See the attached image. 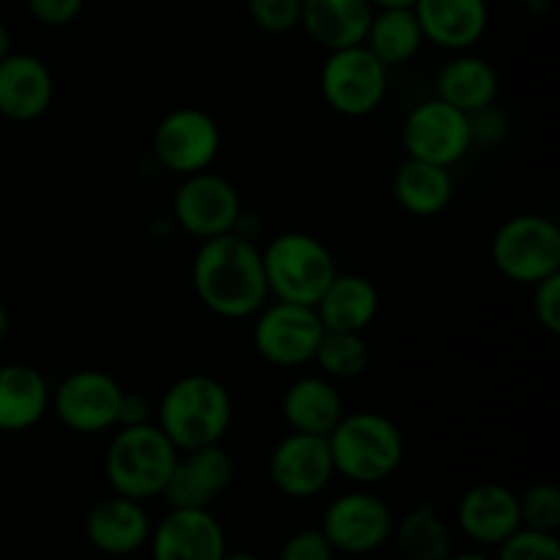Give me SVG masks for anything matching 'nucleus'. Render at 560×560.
Masks as SVG:
<instances>
[{
  "mask_svg": "<svg viewBox=\"0 0 560 560\" xmlns=\"http://www.w3.org/2000/svg\"><path fill=\"white\" fill-rule=\"evenodd\" d=\"M11 331V317H9V310H5L3 304H0V345L5 342V337H9Z\"/></svg>",
  "mask_w": 560,
  "mask_h": 560,
  "instance_id": "nucleus-36",
  "label": "nucleus"
},
{
  "mask_svg": "<svg viewBox=\"0 0 560 560\" xmlns=\"http://www.w3.org/2000/svg\"><path fill=\"white\" fill-rule=\"evenodd\" d=\"M219 148L222 135L217 120L197 107H180L164 115L153 135L159 162L178 175H195L211 167Z\"/></svg>",
  "mask_w": 560,
  "mask_h": 560,
  "instance_id": "nucleus-11",
  "label": "nucleus"
},
{
  "mask_svg": "<svg viewBox=\"0 0 560 560\" xmlns=\"http://www.w3.org/2000/svg\"><path fill=\"white\" fill-rule=\"evenodd\" d=\"M498 96V71L481 58H457L441 71L438 98L457 107L459 113L474 115L492 107Z\"/></svg>",
  "mask_w": 560,
  "mask_h": 560,
  "instance_id": "nucleus-26",
  "label": "nucleus"
},
{
  "mask_svg": "<svg viewBox=\"0 0 560 560\" xmlns=\"http://www.w3.org/2000/svg\"><path fill=\"white\" fill-rule=\"evenodd\" d=\"M175 459H178V448L159 427L145 421V424L120 427L107 448L104 468L118 495L145 501V498L162 495Z\"/></svg>",
  "mask_w": 560,
  "mask_h": 560,
  "instance_id": "nucleus-4",
  "label": "nucleus"
},
{
  "mask_svg": "<svg viewBox=\"0 0 560 560\" xmlns=\"http://www.w3.org/2000/svg\"><path fill=\"white\" fill-rule=\"evenodd\" d=\"M268 293L290 304L315 306L337 277L334 257L315 235L282 233L262 252Z\"/></svg>",
  "mask_w": 560,
  "mask_h": 560,
  "instance_id": "nucleus-5",
  "label": "nucleus"
},
{
  "mask_svg": "<svg viewBox=\"0 0 560 560\" xmlns=\"http://www.w3.org/2000/svg\"><path fill=\"white\" fill-rule=\"evenodd\" d=\"M523 3H530V5H539V3H545V0H523Z\"/></svg>",
  "mask_w": 560,
  "mask_h": 560,
  "instance_id": "nucleus-41",
  "label": "nucleus"
},
{
  "mask_svg": "<svg viewBox=\"0 0 560 560\" xmlns=\"http://www.w3.org/2000/svg\"><path fill=\"white\" fill-rule=\"evenodd\" d=\"M55 82L36 55L9 52L0 60V115L11 120H36L49 109Z\"/></svg>",
  "mask_w": 560,
  "mask_h": 560,
  "instance_id": "nucleus-17",
  "label": "nucleus"
},
{
  "mask_svg": "<svg viewBox=\"0 0 560 560\" xmlns=\"http://www.w3.org/2000/svg\"><path fill=\"white\" fill-rule=\"evenodd\" d=\"M233 457L219 443L191 448L186 457L175 459L162 495L173 509H208L233 485Z\"/></svg>",
  "mask_w": 560,
  "mask_h": 560,
  "instance_id": "nucleus-15",
  "label": "nucleus"
},
{
  "mask_svg": "<svg viewBox=\"0 0 560 560\" xmlns=\"http://www.w3.org/2000/svg\"><path fill=\"white\" fill-rule=\"evenodd\" d=\"M534 312L536 320L550 334H560V271L534 284Z\"/></svg>",
  "mask_w": 560,
  "mask_h": 560,
  "instance_id": "nucleus-33",
  "label": "nucleus"
},
{
  "mask_svg": "<svg viewBox=\"0 0 560 560\" xmlns=\"http://www.w3.org/2000/svg\"><path fill=\"white\" fill-rule=\"evenodd\" d=\"M282 410L293 432L326 438L345 416L342 397L323 377H301V381L290 383L282 399Z\"/></svg>",
  "mask_w": 560,
  "mask_h": 560,
  "instance_id": "nucleus-24",
  "label": "nucleus"
},
{
  "mask_svg": "<svg viewBox=\"0 0 560 560\" xmlns=\"http://www.w3.org/2000/svg\"><path fill=\"white\" fill-rule=\"evenodd\" d=\"M279 560H334V547L323 530H299L282 547Z\"/></svg>",
  "mask_w": 560,
  "mask_h": 560,
  "instance_id": "nucleus-34",
  "label": "nucleus"
},
{
  "mask_svg": "<svg viewBox=\"0 0 560 560\" xmlns=\"http://www.w3.org/2000/svg\"><path fill=\"white\" fill-rule=\"evenodd\" d=\"M413 11L424 38L446 49L470 47L487 27L485 0H416Z\"/></svg>",
  "mask_w": 560,
  "mask_h": 560,
  "instance_id": "nucleus-21",
  "label": "nucleus"
},
{
  "mask_svg": "<svg viewBox=\"0 0 560 560\" xmlns=\"http://www.w3.org/2000/svg\"><path fill=\"white\" fill-rule=\"evenodd\" d=\"M459 528L479 545H501L523 528L520 498L503 485H476L459 501Z\"/></svg>",
  "mask_w": 560,
  "mask_h": 560,
  "instance_id": "nucleus-18",
  "label": "nucleus"
},
{
  "mask_svg": "<svg viewBox=\"0 0 560 560\" xmlns=\"http://www.w3.org/2000/svg\"><path fill=\"white\" fill-rule=\"evenodd\" d=\"M492 262L506 279L536 284L560 271V230L536 213H523L503 224L492 241Z\"/></svg>",
  "mask_w": 560,
  "mask_h": 560,
  "instance_id": "nucleus-6",
  "label": "nucleus"
},
{
  "mask_svg": "<svg viewBox=\"0 0 560 560\" xmlns=\"http://www.w3.org/2000/svg\"><path fill=\"white\" fill-rule=\"evenodd\" d=\"M249 16L266 33H288L301 25V0H249Z\"/></svg>",
  "mask_w": 560,
  "mask_h": 560,
  "instance_id": "nucleus-32",
  "label": "nucleus"
},
{
  "mask_svg": "<svg viewBox=\"0 0 560 560\" xmlns=\"http://www.w3.org/2000/svg\"><path fill=\"white\" fill-rule=\"evenodd\" d=\"M370 3L383 5V9H410L416 0H370Z\"/></svg>",
  "mask_w": 560,
  "mask_h": 560,
  "instance_id": "nucleus-38",
  "label": "nucleus"
},
{
  "mask_svg": "<svg viewBox=\"0 0 560 560\" xmlns=\"http://www.w3.org/2000/svg\"><path fill=\"white\" fill-rule=\"evenodd\" d=\"M323 337L315 306L277 301L255 323V348L268 364L299 366L312 361Z\"/></svg>",
  "mask_w": 560,
  "mask_h": 560,
  "instance_id": "nucleus-12",
  "label": "nucleus"
},
{
  "mask_svg": "<svg viewBox=\"0 0 560 560\" xmlns=\"http://www.w3.org/2000/svg\"><path fill=\"white\" fill-rule=\"evenodd\" d=\"M173 208L180 228L200 241L233 233L241 219L238 189L228 178L208 170L186 175L175 191Z\"/></svg>",
  "mask_w": 560,
  "mask_h": 560,
  "instance_id": "nucleus-9",
  "label": "nucleus"
},
{
  "mask_svg": "<svg viewBox=\"0 0 560 560\" xmlns=\"http://www.w3.org/2000/svg\"><path fill=\"white\" fill-rule=\"evenodd\" d=\"M364 47L381 60L383 66H399L419 52L424 33H421L419 16L413 5L410 9H383L372 16L370 31H366Z\"/></svg>",
  "mask_w": 560,
  "mask_h": 560,
  "instance_id": "nucleus-27",
  "label": "nucleus"
},
{
  "mask_svg": "<svg viewBox=\"0 0 560 560\" xmlns=\"http://www.w3.org/2000/svg\"><path fill=\"white\" fill-rule=\"evenodd\" d=\"M85 0H27V9L44 25H69L77 14L82 11Z\"/></svg>",
  "mask_w": 560,
  "mask_h": 560,
  "instance_id": "nucleus-35",
  "label": "nucleus"
},
{
  "mask_svg": "<svg viewBox=\"0 0 560 560\" xmlns=\"http://www.w3.org/2000/svg\"><path fill=\"white\" fill-rule=\"evenodd\" d=\"M334 470L359 485L388 479L402 465L405 441L399 427L381 413H350L328 432Z\"/></svg>",
  "mask_w": 560,
  "mask_h": 560,
  "instance_id": "nucleus-3",
  "label": "nucleus"
},
{
  "mask_svg": "<svg viewBox=\"0 0 560 560\" xmlns=\"http://www.w3.org/2000/svg\"><path fill=\"white\" fill-rule=\"evenodd\" d=\"M392 512L370 492H350L337 498L323 517V534L334 550L364 556L377 550L392 534Z\"/></svg>",
  "mask_w": 560,
  "mask_h": 560,
  "instance_id": "nucleus-14",
  "label": "nucleus"
},
{
  "mask_svg": "<svg viewBox=\"0 0 560 560\" xmlns=\"http://www.w3.org/2000/svg\"><path fill=\"white\" fill-rule=\"evenodd\" d=\"M312 361H317L326 375L339 377V381H350V377H359L370 366V348H366L361 334L326 331L323 328V337L317 342Z\"/></svg>",
  "mask_w": 560,
  "mask_h": 560,
  "instance_id": "nucleus-29",
  "label": "nucleus"
},
{
  "mask_svg": "<svg viewBox=\"0 0 560 560\" xmlns=\"http://www.w3.org/2000/svg\"><path fill=\"white\" fill-rule=\"evenodd\" d=\"M520 520L525 528L556 534L560 528V490L552 481H539L528 487L520 498Z\"/></svg>",
  "mask_w": 560,
  "mask_h": 560,
  "instance_id": "nucleus-30",
  "label": "nucleus"
},
{
  "mask_svg": "<svg viewBox=\"0 0 560 560\" xmlns=\"http://www.w3.org/2000/svg\"><path fill=\"white\" fill-rule=\"evenodd\" d=\"M88 539L107 556H129L151 536V520L135 498L115 495L96 503L88 514Z\"/></svg>",
  "mask_w": 560,
  "mask_h": 560,
  "instance_id": "nucleus-20",
  "label": "nucleus"
},
{
  "mask_svg": "<svg viewBox=\"0 0 560 560\" xmlns=\"http://www.w3.org/2000/svg\"><path fill=\"white\" fill-rule=\"evenodd\" d=\"M224 530L208 509H173L153 534V560H222Z\"/></svg>",
  "mask_w": 560,
  "mask_h": 560,
  "instance_id": "nucleus-16",
  "label": "nucleus"
},
{
  "mask_svg": "<svg viewBox=\"0 0 560 560\" xmlns=\"http://www.w3.org/2000/svg\"><path fill=\"white\" fill-rule=\"evenodd\" d=\"M120 405H124V388L115 377L98 370H80L63 377L55 388L52 408L58 419L69 430L93 435L109 427H118Z\"/></svg>",
  "mask_w": 560,
  "mask_h": 560,
  "instance_id": "nucleus-8",
  "label": "nucleus"
},
{
  "mask_svg": "<svg viewBox=\"0 0 560 560\" xmlns=\"http://www.w3.org/2000/svg\"><path fill=\"white\" fill-rule=\"evenodd\" d=\"M233 421L230 392L211 375H186L175 381L159 405V430L178 452L213 446Z\"/></svg>",
  "mask_w": 560,
  "mask_h": 560,
  "instance_id": "nucleus-2",
  "label": "nucleus"
},
{
  "mask_svg": "<svg viewBox=\"0 0 560 560\" xmlns=\"http://www.w3.org/2000/svg\"><path fill=\"white\" fill-rule=\"evenodd\" d=\"M222 560H260V558L249 556V552H224Z\"/></svg>",
  "mask_w": 560,
  "mask_h": 560,
  "instance_id": "nucleus-39",
  "label": "nucleus"
},
{
  "mask_svg": "<svg viewBox=\"0 0 560 560\" xmlns=\"http://www.w3.org/2000/svg\"><path fill=\"white\" fill-rule=\"evenodd\" d=\"M49 386L42 372L31 364L0 366V430L25 432L44 419Z\"/></svg>",
  "mask_w": 560,
  "mask_h": 560,
  "instance_id": "nucleus-22",
  "label": "nucleus"
},
{
  "mask_svg": "<svg viewBox=\"0 0 560 560\" xmlns=\"http://www.w3.org/2000/svg\"><path fill=\"white\" fill-rule=\"evenodd\" d=\"M454 195V180L448 167L408 159L394 175V197L413 217H438L446 211Z\"/></svg>",
  "mask_w": 560,
  "mask_h": 560,
  "instance_id": "nucleus-25",
  "label": "nucleus"
},
{
  "mask_svg": "<svg viewBox=\"0 0 560 560\" xmlns=\"http://www.w3.org/2000/svg\"><path fill=\"white\" fill-rule=\"evenodd\" d=\"M397 545L408 560H446L452 556V534L432 506H419L399 523Z\"/></svg>",
  "mask_w": 560,
  "mask_h": 560,
  "instance_id": "nucleus-28",
  "label": "nucleus"
},
{
  "mask_svg": "<svg viewBox=\"0 0 560 560\" xmlns=\"http://www.w3.org/2000/svg\"><path fill=\"white\" fill-rule=\"evenodd\" d=\"M372 16L370 0H301V25L328 52L364 44Z\"/></svg>",
  "mask_w": 560,
  "mask_h": 560,
  "instance_id": "nucleus-19",
  "label": "nucleus"
},
{
  "mask_svg": "<svg viewBox=\"0 0 560 560\" xmlns=\"http://www.w3.org/2000/svg\"><path fill=\"white\" fill-rule=\"evenodd\" d=\"M498 560H560V545L556 534L520 528L506 541H501Z\"/></svg>",
  "mask_w": 560,
  "mask_h": 560,
  "instance_id": "nucleus-31",
  "label": "nucleus"
},
{
  "mask_svg": "<svg viewBox=\"0 0 560 560\" xmlns=\"http://www.w3.org/2000/svg\"><path fill=\"white\" fill-rule=\"evenodd\" d=\"M402 140L410 159L452 167L454 162H459L468 153L470 142H474L470 115L459 113L457 107L446 104L443 98H432V102L419 104L408 115Z\"/></svg>",
  "mask_w": 560,
  "mask_h": 560,
  "instance_id": "nucleus-10",
  "label": "nucleus"
},
{
  "mask_svg": "<svg viewBox=\"0 0 560 560\" xmlns=\"http://www.w3.org/2000/svg\"><path fill=\"white\" fill-rule=\"evenodd\" d=\"M326 331L361 334L377 315V290L370 279L355 273H337L315 304Z\"/></svg>",
  "mask_w": 560,
  "mask_h": 560,
  "instance_id": "nucleus-23",
  "label": "nucleus"
},
{
  "mask_svg": "<svg viewBox=\"0 0 560 560\" xmlns=\"http://www.w3.org/2000/svg\"><path fill=\"white\" fill-rule=\"evenodd\" d=\"M9 52H11V33H9V27L0 22V60H3Z\"/></svg>",
  "mask_w": 560,
  "mask_h": 560,
  "instance_id": "nucleus-37",
  "label": "nucleus"
},
{
  "mask_svg": "<svg viewBox=\"0 0 560 560\" xmlns=\"http://www.w3.org/2000/svg\"><path fill=\"white\" fill-rule=\"evenodd\" d=\"M273 487L288 498H312L331 481L334 470L331 446L326 435L290 432L277 443L268 463Z\"/></svg>",
  "mask_w": 560,
  "mask_h": 560,
  "instance_id": "nucleus-13",
  "label": "nucleus"
},
{
  "mask_svg": "<svg viewBox=\"0 0 560 560\" xmlns=\"http://www.w3.org/2000/svg\"><path fill=\"white\" fill-rule=\"evenodd\" d=\"M446 560H492V558H487V556H474V552H470V556H457V558L448 556Z\"/></svg>",
  "mask_w": 560,
  "mask_h": 560,
  "instance_id": "nucleus-40",
  "label": "nucleus"
},
{
  "mask_svg": "<svg viewBox=\"0 0 560 560\" xmlns=\"http://www.w3.org/2000/svg\"><path fill=\"white\" fill-rule=\"evenodd\" d=\"M320 91L328 107L348 118L370 115L386 96V66L364 44L334 49L320 71Z\"/></svg>",
  "mask_w": 560,
  "mask_h": 560,
  "instance_id": "nucleus-7",
  "label": "nucleus"
},
{
  "mask_svg": "<svg viewBox=\"0 0 560 560\" xmlns=\"http://www.w3.org/2000/svg\"><path fill=\"white\" fill-rule=\"evenodd\" d=\"M197 299L219 317H249L266 304L268 279L262 252L235 233L202 241L191 266Z\"/></svg>",
  "mask_w": 560,
  "mask_h": 560,
  "instance_id": "nucleus-1",
  "label": "nucleus"
}]
</instances>
